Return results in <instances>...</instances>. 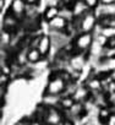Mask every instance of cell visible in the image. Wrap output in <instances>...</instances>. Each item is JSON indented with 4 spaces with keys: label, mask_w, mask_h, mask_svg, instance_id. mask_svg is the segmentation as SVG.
<instances>
[{
    "label": "cell",
    "mask_w": 115,
    "mask_h": 125,
    "mask_svg": "<svg viewBox=\"0 0 115 125\" xmlns=\"http://www.w3.org/2000/svg\"><path fill=\"white\" fill-rule=\"evenodd\" d=\"M109 115H110V114H109V112H108L106 109H102V110L99 112V116H100V118H102L103 120H105V121L108 120Z\"/></svg>",
    "instance_id": "ffe728a7"
},
{
    "label": "cell",
    "mask_w": 115,
    "mask_h": 125,
    "mask_svg": "<svg viewBox=\"0 0 115 125\" xmlns=\"http://www.w3.org/2000/svg\"><path fill=\"white\" fill-rule=\"evenodd\" d=\"M85 65V60L82 56H75L72 60H71V66L75 69V70H81Z\"/></svg>",
    "instance_id": "8fae6325"
},
{
    "label": "cell",
    "mask_w": 115,
    "mask_h": 125,
    "mask_svg": "<svg viewBox=\"0 0 115 125\" xmlns=\"http://www.w3.org/2000/svg\"><path fill=\"white\" fill-rule=\"evenodd\" d=\"M105 125H115V114H110L108 120L105 121Z\"/></svg>",
    "instance_id": "44dd1931"
},
{
    "label": "cell",
    "mask_w": 115,
    "mask_h": 125,
    "mask_svg": "<svg viewBox=\"0 0 115 125\" xmlns=\"http://www.w3.org/2000/svg\"><path fill=\"white\" fill-rule=\"evenodd\" d=\"M94 25H96V16L92 12L86 14L82 19V22H81V31L83 33L91 32L94 28Z\"/></svg>",
    "instance_id": "277c9868"
},
{
    "label": "cell",
    "mask_w": 115,
    "mask_h": 125,
    "mask_svg": "<svg viewBox=\"0 0 115 125\" xmlns=\"http://www.w3.org/2000/svg\"><path fill=\"white\" fill-rule=\"evenodd\" d=\"M49 26H50V28L58 30V31L64 30L66 27V19L64 16L59 15V16H56L55 19H53L51 21H49Z\"/></svg>",
    "instance_id": "52a82bcc"
},
{
    "label": "cell",
    "mask_w": 115,
    "mask_h": 125,
    "mask_svg": "<svg viewBox=\"0 0 115 125\" xmlns=\"http://www.w3.org/2000/svg\"><path fill=\"white\" fill-rule=\"evenodd\" d=\"M86 96H87V90H86V88H83V87L78 88V90L75 92V99H77V101L83 99Z\"/></svg>",
    "instance_id": "2e32d148"
},
{
    "label": "cell",
    "mask_w": 115,
    "mask_h": 125,
    "mask_svg": "<svg viewBox=\"0 0 115 125\" xmlns=\"http://www.w3.org/2000/svg\"><path fill=\"white\" fill-rule=\"evenodd\" d=\"M81 109H82V105H81L80 103H75V104L70 108V112H71L72 115H78L80 112H81Z\"/></svg>",
    "instance_id": "ac0fdd59"
},
{
    "label": "cell",
    "mask_w": 115,
    "mask_h": 125,
    "mask_svg": "<svg viewBox=\"0 0 115 125\" xmlns=\"http://www.w3.org/2000/svg\"><path fill=\"white\" fill-rule=\"evenodd\" d=\"M42 54H40V52L37 49V48H33V49H29L28 50V53H27V60L29 61V62H37V61H39L40 59H42Z\"/></svg>",
    "instance_id": "30bf717a"
},
{
    "label": "cell",
    "mask_w": 115,
    "mask_h": 125,
    "mask_svg": "<svg viewBox=\"0 0 115 125\" xmlns=\"http://www.w3.org/2000/svg\"><path fill=\"white\" fill-rule=\"evenodd\" d=\"M102 4H105V5H109V4H115V0H100Z\"/></svg>",
    "instance_id": "d4e9b609"
},
{
    "label": "cell",
    "mask_w": 115,
    "mask_h": 125,
    "mask_svg": "<svg viewBox=\"0 0 115 125\" xmlns=\"http://www.w3.org/2000/svg\"><path fill=\"white\" fill-rule=\"evenodd\" d=\"M100 34L104 38H115V27H103Z\"/></svg>",
    "instance_id": "4fadbf2b"
},
{
    "label": "cell",
    "mask_w": 115,
    "mask_h": 125,
    "mask_svg": "<svg viewBox=\"0 0 115 125\" xmlns=\"http://www.w3.org/2000/svg\"><path fill=\"white\" fill-rule=\"evenodd\" d=\"M31 125H40L38 121H33V123H31Z\"/></svg>",
    "instance_id": "f1b7e54d"
},
{
    "label": "cell",
    "mask_w": 115,
    "mask_h": 125,
    "mask_svg": "<svg viewBox=\"0 0 115 125\" xmlns=\"http://www.w3.org/2000/svg\"><path fill=\"white\" fill-rule=\"evenodd\" d=\"M17 23V17L14 16V15H6L5 16V20H4V26H5V30L8 27H15Z\"/></svg>",
    "instance_id": "5bb4252c"
},
{
    "label": "cell",
    "mask_w": 115,
    "mask_h": 125,
    "mask_svg": "<svg viewBox=\"0 0 115 125\" xmlns=\"http://www.w3.org/2000/svg\"><path fill=\"white\" fill-rule=\"evenodd\" d=\"M5 3H6L5 0H0V9H1V10L5 8Z\"/></svg>",
    "instance_id": "4316f807"
},
{
    "label": "cell",
    "mask_w": 115,
    "mask_h": 125,
    "mask_svg": "<svg viewBox=\"0 0 115 125\" xmlns=\"http://www.w3.org/2000/svg\"><path fill=\"white\" fill-rule=\"evenodd\" d=\"M83 1L86 3V5L88 6V9H94L98 5L99 0H83Z\"/></svg>",
    "instance_id": "d6986e66"
},
{
    "label": "cell",
    "mask_w": 115,
    "mask_h": 125,
    "mask_svg": "<svg viewBox=\"0 0 115 125\" xmlns=\"http://www.w3.org/2000/svg\"><path fill=\"white\" fill-rule=\"evenodd\" d=\"M100 25L103 27H115V17L114 16H103L100 20Z\"/></svg>",
    "instance_id": "7c38bea8"
},
{
    "label": "cell",
    "mask_w": 115,
    "mask_h": 125,
    "mask_svg": "<svg viewBox=\"0 0 115 125\" xmlns=\"http://www.w3.org/2000/svg\"><path fill=\"white\" fill-rule=\"evenodd\" d=\"M29 125H31V124H29Z\"/></svg>",
    "instance_id": "4dcf8cb0"
},
{
    "label": "cell",
    "mask_w": 115,
    "mask_h": 125,
    "mask_svg": "<svg viewBox=\"0 0 115 125\" xmlns=\"http://www.w3.org/2000/svg\"><path fill=\"white\" fill-rule=\"evenodd\" d=\"M50 45H51V41H50V37L49 36H47V34H44V36H42L39 39H38V42H37V49L40 52V54L44 56V55H47L48 53H49V50H50Z\"/></svg>",
    "instance_id": "5b68a950"
},
{
    "label": "cell",
    "mask_w": 115,
    "mask_h": 125,
    "mask_svg": "<svg viewBox=\"0 0 115 125\" xmlns=\"http://www.w3.org/2000/svg\"><path fill=\"white\" fill-rule=\"evenodd\" d=\"M56 3H58V0H47L48 6H56Z\"/></svg>",
    "instance_id": "cb8c5ba5"
},
{
    "label": "cell",
    "mask_w": 115,
    "mask_h": 125,
    "mask_svg": "<svg viewBox=\"0 0 115 125\" xmlns=\"http://www.w3.org/2000/svg\"><path fill=\"white\" fill-rule=\"evenodd\" d=\"M60 104H61L63 108H65V109H70V108L75 104V101H74V98L66 97V98H63V99L60 101Z\"/></svg>",
    "instance_id": "9a60e30c"
},
{
    "label": "cell",
    "mask_w": 115,
    "mask_h": 125,
    "mask_svg": "<svg viewBox=\"0 0 115 125\" xmlns=\"http://www.w3.org/2000/svg\"><path fill=\"white\" fill-rule=\"evenodd\" d=\"M65 88H66V81L61 76H56L49 81L45 92L48 96H58L59 93L64 92Z\"/></svg>",
    "instance_id": "6da1fadb"
},
{
    "label": "cell",
    "mask_w": 115,
    "mask_h": 125,
    "mask_svg": "<svg viewBox=\"0 0 115 125\" xmlns=\"http://www.w3.org/2000/svg\"><path fill=\"white\" fill-rule=\"evenodd\" d=\"M85 125H93V124H92V123H86Z\"/></svg>",
    "instance_id": "f546056e"
},
{
    "label": "cell",
    "mask_w": 115,
    "mask_h": 125,
    "mask_svg": "<svg viewBox=\"0 0 115 125\" xmlns=\"http://www.w3.org/2000/svg\"><path fill=\"white\" fill-rule=\"evenodd\" d=\"M6 81H8V75L3 73V74H1V85L5 86V85H6Z\"/></svg>",
    "instance_id": "603a6c76"
},
{
    "label": "cell",
    "mask_w": 115,
    "mask_h": 125,
    "mask_svg": "<svg viewBox=\"0 0 115 125\" xmlns=\"http://www.w3.org/2000/svg\"><path fill=\"white\" fill-rule=\"evenodd\" d=\"M26 11V1L25 0H12L11 4V12L17 19L21 17Z\"/></svg>",
    "instance_id": "8992f818"
},
{
    "label": "cell",
    "mask_w": 115,
    "mask_h": 125,
    "mask_svg": "<svg viewBox=\"0 0 115 125\" xmlns=\"http://www.w3.org/2000/svg\"><path fill=\"white\" fill-rule=\"evenodd\" d=\"M64 125H74V124L70 123V121H64Z\"/></svg>",
    "instance_id": "83f0119b"
},
{
    "label": "cell",
    "mask_w": 115,
    "mask_h": 125,
    "mask_svg": "<svg viewBox=\"0 0 115 125\" xmlns=\"http://www.w3.org/2000/svg\"><path fill=\"white\" fill-rule=\"evenodd\" d=\"M87 10H88V6L86 5L85 1H77V3L74 5V11H72V14H74L75 16H82Z\"/></svg>",
    "instance_id": "9c48e42d"
},
{
    "label": "cell",
    "mask_w": 115,
    "mask_h": 125,
    "mask_svg": "<svg viewBox=\"0 0 115 125\" xmlns=\"http://www.w3.org/2000/svg\"><path fill=\"white\" fill-rule=\"evenodd\" d=\"M59 15H60V11H59V9H58L56 6H48L45 9V11H44V19L48 22L51 21L53 19H55L56 16H59Z\"/></svg>",
    "instance_id": "ba28073f"
},
{
    "label": "cell",
    "mask_w": 115,
    "mask_h": 125,
    "mask_svg": "<svg viewBox=\"0 0 115 125\" xmlns=\"http://www.w3.org/2000/svg\"><path fill=\"white\" fill-rule=\"evenodd\" d=\"M26 1V4H28V5H36L37 3H38V0H25Z\"/></svg>",
    "instance_id": "484cf974"
},
{
    "label": "cell",
    "mask_w": 115,
    "mask_h": 125,
    "mask_svg": "<svg viewBox=\"0 0 115 125\" xmlns=\"http://www.w3.org/2000/svg\"><path fill=\"white\" fill-rule=\"evenodd\" d=\"M88 87L91 90H99L100 88V81L98 79H92L88 81Z\"/></svg>",
    "instance_id": "e0dca14e"
},
{
    "label": "cell",
    "mask_w": 115,
    "mask_h": 125,
    "mask_svg": "<svg viewBox=\"0 0 115 125\" xmlns=\"http://www.w3.org/2000/svg\"><path fill=\"white\" fill-rule=\"evenodd\" d=\"M92 42H93V36L91 32H86V33H82L77 37L76 39V47L80 49V50H86L88 49L91 45H92Z\"/></svg>",
    "instance_id": "3957f363"
},
{
    "label": "cell",
    "mask_w": 115,
    "mask_h": 125,
    "mask_svg": "<svg viewBox=\"0 0 115 125\" xmlns=\"http://www.w3.org/2000/svg\"><path fill=\"white\" fill-rule=\"evenodd\" d=\"M1 37H3V44H6V43L9 42V39H10V34H9L6 31L3 32V36H1Z\"/></svg>",
    "instance_id": "7402d4cb"
},
{
    "label": "cell",
    "mask_w": 115,
    "mask_h": 125,
    "mask_svg": "<svg viewBox=\"0 0 115 125\" xmlns=\"http://www.w3.org/2000/svg\"><path fill=\"white\" fill-rule=\"evenodd\" d=\"M44 121L48 125H64V123H61V114L55 108H49L47 110Z\"/></svg>",
    "instance_id": "7a4b0ae2"
}]
</instances>
